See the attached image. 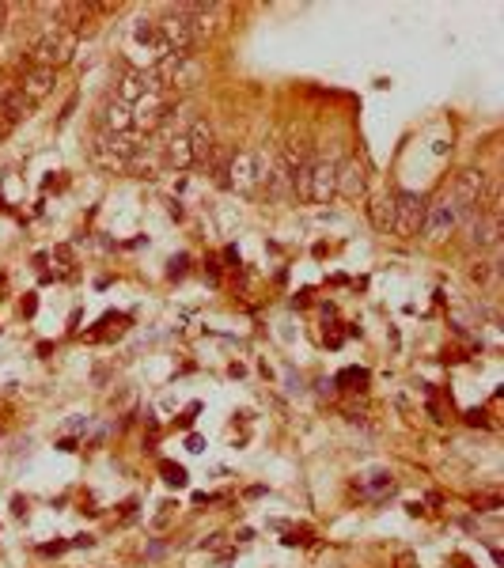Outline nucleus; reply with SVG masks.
<instances>
[{
    "label": "nucleus",
    "mask_w": 504,
    "mask_h": 568,
    "mask_svg": "<svg viewBox=\"0 0 504 568\" xmlns=\"http://www.w3.org/2000/svg\"><path fill=\"white\" fill-rule=\"evenodd\" d=\"M489 189H493V182H489L486 171H459L455 186H451V197H455V205L463 208V213H474V208L486 205Z\"/></svg>",
    "instance_id": "obj_8"
},
{
    "label": "nucleus",
    "mask_w": 504,
    "mask_h": 568,
    "mask_svg": "<svg viewBox=\"0 0 504 568\" xmlns=\"http://www.w3.org/2000/svg\"><path fill=\"white\" fill-rule=\"evenodd\" d=\"M217 152V137L208 130V121H190L182 133H171L163 140V159L186 171V167H198V163H208Z\"/></svg>",
    "instance_id": "obj_1"
},
{
    "label": "nucleus",
    "mask_w": 504,
    "mask_h": 568,
    "mask_svg": "<svg viewBox=\"0 0 504 568\" xmlns=\"http://www.w3.org/2000/svg\"><path fill=\"white\" fill-rule=\"evenodd\" d=\"M137 144H141V133H107V130H95L92 156H95V163L107 167V171H130Z\"/></svg>",
    "instance_id": "obj_6"
},
{
    "label": "nucleus",
    "mask_w": 504,
    "mask_h": 568,
    "mask_svg": "<svg viewBox=\"0 0 504 568\" xmlns=\"http://www.w3.org/2000/svg\"><path fill=\"white\" fill-rule=\"evenodd\" d=\"M152 76L160 80V88L167 99H175L179 91H190L201 80V61L194 53H167L163 61H156Z\"/></svg>",
    "instance_id": "obj_5"
},
{
    "label": "nucleus",
    "mask_w": 504,
    "mask_h": 568,
    "mask_svg": "<svg viewBox=\"0 0 504 568\" xmlns=\"http://www.w3.org/2000/svg\"><path fill=\"white\" fill-rule=\"evenodd\" d=\"M463 208L455 205L451 194H440L436 201H425V220H422V231L417 236H425L429 243H444L448 236H455L459 224H463Z\"/></svg>",
    "instance_id": "obj_7"
},
{
    "label": "nucleus",
    "mask_w": 504,
    "mask_h": 568,
    "mask_svg": "<svg viewBox=\"0 0 504 568\" xmlns=\"http://www.w3.org/2000/svg\"><path fill=\"white\" fill-rule=\"evenodd\" d=\"M12 133V121H5V118H0V140H5Z\"/></svg>",
    "instance_id": "obj_16"
},
{
    "label": "nucleus",
    "mask_w": 504,
    "mask_h": 568,
    "mask_svg": "<svg viewBox=\"0 0 504 568\" xmlns=\"http://www.w3.org/2000/svg\"><path fill=\"white\" fill-rule=\"evenodd\" d=\"M262 189H266L269 197H277V201L288 197V194H292V171H285V167H269V175H266V186H262Z\"/></svg>",
    "instance_id": "obj_13"
},
{
    "label": "nucleus",
    "mask_w": 504,
    "mask_h": 568,
    "mask_svg": "<svg viewBox=\"0 0 504 568\" xmlns=\"http://www.w3.org/2000/svg\"><path fill=\"white\" fill-rule=\"evenodd\" d=\"M368 217L380 231H391V220H394V194H383L368 205Z\"/></svg>",
    "instance_id": "obj_14"
},
{
    "label": "nucleus",
    "mask_w": 504,
    "mask_h": 568,
    "mask_svg": "<svg viewBox=\"0 0 504 568\" xmlns=\"http://www.w3.org/2000/svg\"><path fill=\"white\" fill-rule=\"evenodd\" d=\"M224 182L239 189V194H258V189L266 186V175H269V159L255 149H243V152H232L224 163Z\"/></svg>",
    "instance_id": "obj_4"
},
{
    "label": "nucleus",
    "mask_w": 504,
    "mask_h": 568,
    "mask_svg": "<svg viewBox=\"0 0 504 568\" xmlns=\"http://www.w3.org/2000/svg\"><path fill=\"white\" fill-rule=\"evenodd\" d=\"M5 12H8V8H5V5H0V24H5Z\"/></svg>",
    "instance_id": "obj_17"
},
{
    "label": "nucleus",
    "mask_w": 504,
    "mask_h": 568,
    "mask_svg": "<svg viewBox=\"0 0 504 568\" xmlns=\"http://www.w3.org/2000/svg\"><path fill=\"white\" fill-rule=\"evenodd\" d=\"M459 227H467L470 246H493L500 239V208H474V213L463 217Z\"/></svg>",
    "instance_id": "obj_10"
},
{
    "label": "nucleus",
    "mask_w": 504,
    "mask_h": 568,
    "mask_svg": "<svg viewBox=\"0 0 504 568\" xmlns=\"http://www.w3.org/2000/svg\"><path fill=\"white\" fill-rule=\"evenodd\" d=\"M292 194H300L304 201L323 205L338 194V163L326 156H311L296 175H292Z\"/></svg>",
    "instance_id": "obj_2"
},
{
    "label": "nucleus",
    "mask_w": 504,
    "mask_h": 568,
    "mask_svg": "<svg viewBox=\"0 0 504 568\" xmlns=\"http://www.w3.org/2000/svg\"><path fill=\"white\" fill-rule=\"evenodd\" d=\"M50 88H53V69H38V65H31L24 76H19V83H15V91H24L31 102H38Z\"/></svg>",
    "instance_id": "obj_11"
},
{
    "label": "nucleus",
    "mask_w": 504,
    "mask_h": 568,
    "mask_svg": "<svg viewBox=\"0 0 504 568\" xmlns=\"http://www.w3.org/2000/svg\"><path fill=\"white\" fill-rule=\"evenodd\" d=\"M470 277H474L478 284H489V281H497V262H478Z\"/></svg>",
    "instance_id": "obj_15"
},
{
    "label": "nucleus",
    "mask_w": 504,
    "mask_h": 568,
    "mask_svg": "<svg viewBox=\"0 0 504 568\" xmlns=\"http://www.w3.org/2000/svg\"><path fill=\"white\" fill-rule=\"evenodd\" d=\"M76 31H69V27H61V24H50L46 31H42L34 42H31V65H38V69H53L57 72V65H65V61H73V53H76Z\"/></svg>",
    "instance_id": "obj_3"
},
{
    "label": "nucleus",
    "mask_w": 504,
    "mask_h": 568,
    "mask_svg": "<svg viewBox=\"0 0 504 568\" xmlns=\"http://www.w3.org/2000/svg\"><path fill=\"white\" fill-rule=\"evenodd\" d=\"M425 220V197L417 194H394V220H391V236H402L413 239L422 231Z\"/></svg>",
    "instance_id": "obj_9"
},
{
    "label": "nucleus",
    "mask_w": 504,
    "mask_h": 568,
    "mask_svg": "<svg viewBox=\"0 0 504 568\" xmlns=\"http://www.w3.org/2000/svg\"><path fill=\"white\" fill-rule=\"evenodd\" d=\"M338 194H345V197L364 194V171L353 159L349 163H338Z\"/></svg>",
    "instance_id": "obj_12"
}]
</instances>
